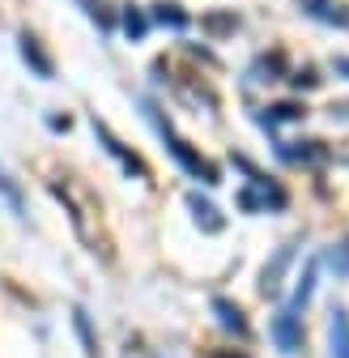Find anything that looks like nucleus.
Returning a JSON list of instances; mask_svg holds the SVG:
<instances>
[{"label": "nucleus", "instance_id": "obj_5", "mask_svg": "<svg viewBox=\"0 0 349 358\" xmlns=\"http://www.w3.org/2000/svg\"><path fill=\"white\" fill-rule=\"evenodd\" d=\"M17 43H22V60H26V64H34V73H38V77H52V60L43 56L38 38H34V34H22Z\"/></svg>", "mask_w": 349, "mask_h": 358}, {"label": "nucleus", "instance_id": "obj_4", "mask_svg": "<svg viewBox=\"0 0 349 358\" xmlns=\"http://www.w3.org/2000/svg\"><path fill=\"white\" fill-rule=\"evenodd\" d=\"M332 358H349V311L332 307Z\"/></svg>", "mask_w": 349, "mask_h": 358}, {"label": "nucleus", "instance_id": "obj_6", "mask_svg": "<svg viewBox=\"0 0 349 358\" xmlns=\"http://www.w3.org/2000/svg\"><path fill=\"white\" fill-rule=\"evenodd\" d=\"M290 256H294V248H281V252H277V260H273V264H265V278H260V290H265V294H277V286H281V273H285Z\"/></svg>", "mask_w": 349, "mask_h": 358}, {"label": "nucleus", "instance_id": "obj_3", "mask_svg": "<svg viewBox=\"0 0 349 358\" xmlns=\"http://www.w3.org/2000/svg\"><path fill=\"white\" fill-rule=\"evenodd\" d=\"M94 132H98V141H103V145H107V150H111V154H115V158H119V162H124L128 171H137V175H145L141 158H137V154H128V150H124V145H119V141L111 137V128H107V124H98V120H94Z\"/></svg>", "mask_w": 349, "mask_h": 358}, {"label": "nucleus", "instance_id": "obj_11", "mask_svg": "<svg viewBox=\"0 0 349 358\" xmlns=\"http://www.w3.org/2000/svg\"><path fill=\"white\" fill-rule=\"evenodd\" d=\"M77 333H81V341H85V350H90V358H94L98 350H94V337H90V320H85V311H77Z\"/></svg>", "mask_w": 349, "mask_h": 358}, {"label": "nucleus", "instance_id": "obj_2", "mask_svg": "<svg viewBox=\"0 0 349 358\" xmlns=\"http://www.w3.org/2000/svg\"><path fill=\"white\" fill-rule=\"evenodd\" d=\"M273 337H277V345H281L285 354L298 350V316H294V311H281V316L273 320Z\"/></svg>", "mask_w": 349, "mask_h": 358}, {"label": "nucleus", "instance_id": "obj_10", "mask_svg": "<svg viewBox=\"0 0 349 358\" xmlns=\"http://www.w3.org/2000/svg\"><path fill=\"white\" fill-rule=\"evenodd\" d=\"M124 30H128V34H137V38H141V34H145V17H141L137 9H128V13H124Z\"/></svg>", "mask_w": 349, "mask_h": 358}, {"label": "nucleus", "instance_id": "obj_1", "mask_svg": "<svg viewBox=\"0 0 349 358\" xmlns=\"http://www.w3.org/2000/svg\"><path fill=\"white\" fill-rule=\"evenodd\" d=\"M162 137H166L170 154L179 158V166H184V171H192L196 179H205V184H217V171H213V166H209L200 154H192V145H188V141H184V137H179L174 128H166V124H162Z\"/></svg>", "mask_w": 349, "mask_h": 358}, {"label": "nucleus", "instance_id": "obj_7", "mask_svg": "<svg viewBox=\"0 0 349 358\" xmlns=\"http://www.w3.org/2000/svg\"><path fill=\"white\" fill-rule=\"evenodd\" d=\"M213 311H217V320H222V329H235L239 337L247 333V320H243V311H239L230 299H213Z\"/></svg>", "mask_w": 349, "mask_h": 358}, {"label": "nucleus", "instance_id": "obj_9", "mask_svg": "<svg viewBox=\"0 0 349 358\" xmlns=\"http://www.w3.org/2000/svg\"><path fill=\"white\" fill-rule=\"evenodd\" d=\"M158 22H170V26H188V13H179V5H158Z\"/></svg>", "mask_w": 349, "mask_h": 358}, {"label": "nucleus", "instance_id": "obj_12", "mask_svg": "<svg viewBox=\"0 0 349 358\" xmlns=\"http://www.w3.org/2000/svg\"><path fill=\"white\" fill-rule=\"evenodd\" d=\"M341 69H345V73H349V60H341Z\"/></svg>", "mask_w": 349, "mask_h": 358}, {"label": "nucleus", "instance_id": "obj_8", "mask_svg": "<svg viewBox=\"0 0 349 358\" xmlns=\"http://www.w3.org/2000/svg\"><path fill=\"white\" fill-rule=\"evenodd\" d=\"M192 209H196V222L205 217V227H209V231H217V227H222V222H217V217H213L217 209H213V205H205L200 196H192Z\"/></svg>", "mask_w": 349, "mask_h": 358}]
</instances>
